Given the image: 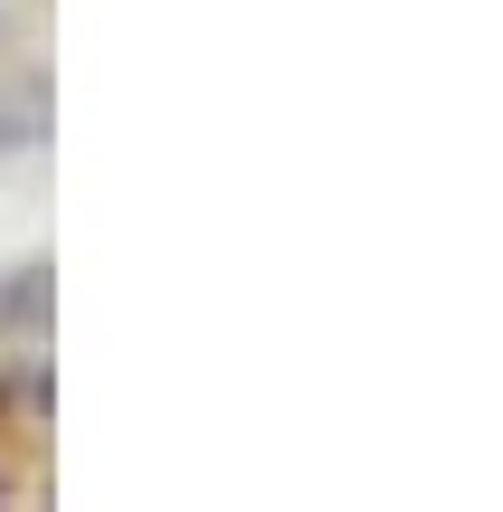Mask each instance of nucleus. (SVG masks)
Listing matches in <instances>:
<instances>
[{
	"instance_id": "f257e3e1",
	"label": "nucleus",
	"mask_w": 503,
	"mask_h": 512,
	"mask_svg": "<svg viewBox=\"0 0 503 512\" xmlns=\"http://www.w3.org/2000/svg\"><path fill=\"white\" fill-rule=\"evenodd\" d=\"M10 143H29V124H19V114H0V152H10Z\"/></svg>"
}]
</instances>
